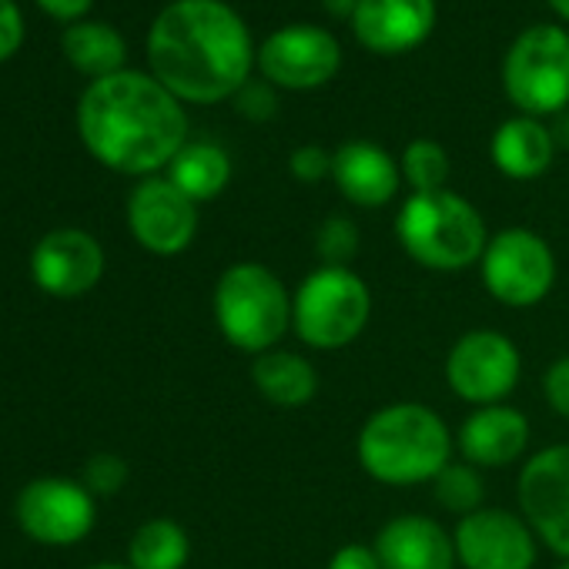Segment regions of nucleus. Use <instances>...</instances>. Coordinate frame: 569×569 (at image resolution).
<instances>
[{"label":"nucleus","mask_w":569,"mask_h":569,"mask_svg":"<svg viewBox=\"0 0 569 569\" xmlns=\"http://www.w3.org/2000/svg\"><path fill=\"white\" fill-rule=\"evenodd\" d=\"M432 492H436V502L449 512H456L459 519L482 509V476L476 466L469 462H449L436 479H432Z\"/></svg>","instance_id":"a878e982"},{"label":"nucleus","mask_w":569,"mask_h":569,"mask_svg":"<svg viewBox=\"0 0 569 569\" xmlns=\"http://www.w3.org/2000/svg\"><path fill=\"white\" fill-rule=\"evenodd\" d=\"M369 319L372 292L352 268L319 264L292 296V329L309 349H346L362 336Z\"/></svg>","instance_id":"423d86ee"},{"label":"nucleus","mask_w":569,"mask_h":569,"mask_svg":"<svg viewBox=\"0 0 569 569\" xmlns=\"http://www.w3.org/2000/svg\"><path fill=\"white\" fill-rule=\"evenodd\" d=\"M316 254L329 268H349V261L359 254V228L346 214H332L316 231Z\"/></svg>","instance_id":"bb28decb"},{"label":"nucleus","mask_w":569,"mask_h":569,"mask_svg":"<svg viewBox=\"0 0 569 569\" xmlns=\"http://www.w3.org/2000/svg\"><path fill=\"white\" fill-rule=\"evenodd\" d=\"M61 51L91 81H101V78L124 71V61H128L124 38L111 24H101V21L71 24L61 38Z\"/></svg>","instance_id":"4be33fe9"},{"label":"nucleus","mask_w":569,"mask_h":569,"mask_svg":"<svg viewBox=\"0 0 569 569\" xmlns=\"http://www.w3.org/2000/svg\"><path fill=\"white\" fill-rule=\"evenodd\" d=\"M382 569H452L456 539L429 516H396L376 536Z\"/></svg>","instance_id":"f3484780"},{"label":"nucleus","mask_w":569,"mask_h":569,"mask_svg":"<svg viewBox=\"0 0 569 569\" xmlns=\"http://www.w3.org/2000/svg\"><path fill=\"white\" fill-rule=\"evenodd\" d=\"M24 44V14L18 0H0V61L18 54Z\"/></svg>","instance_id":"7c9ffc66"},{"label":"nucleus","mask_w":569,"mask_h":569,"mask_svg":"<svg viewBox=\"0 0 569 569\" xmlns=\"http://www.w3.org/2000/svg\"><path fill=\"white\" fill-rule=\"evenodd\" d=\"M289 171L302 184H319L322 178H332V154L319 144H302L289 158Z\"/></svg>","instance_id":"c85d7f7f"},{"label":"nucleus","mask_w":569,"mask_h":569,"mask_svg":"<svg viewBox=\"0 0 569 569\" xmlns=\"http://www.w3.org/2000/svg\"><path fill=\"white\" fill-rule=\"evenodd\" d=\"M402 251L429 271H459L482 258L489 238L472 201L456 191L409 194L396 214Z\"/></svg>","instance_id":"20e7f679"},{"label":"nucleus","mask_w":569,"mask_h":569,"mask_svg":"<svg viewBox=\"0 0 569 569\" xmlns=\"http://www.w3.org/2000/svg\"><path fill=\"white\" fill-rule=\"evenodd\" d=\"M191 552L188 532L171 519H151L144 522L128 546L131 569H184Z\"/></svg>","instance_id":"b1692460"},{"label":"nucleus","mask_w":569,"mask_h":569,"mask_svg":"<svg viewBox=\"0 0 569 569\" xmlns=\"http://www.w3.org/2000/svg\"><path fill=\"white\" fill-rule=\"evenodd\" d=\"M21 529L48 546H71L94 526V496L71 479H34L18 496Z\"/></svg>","instance_id":"4468645a"},{"label":"nucleus","mask_w":569,"mask_h":569,"mask_svg":"<svg viewBox=\"0 0 569 569\" xmlns=\"http://www.w3.org/2000/svg\"><path fill=\"white\" fill-rule=\"evenodd\" d=\"M542 392H546V402L556 416H566L569 419V356L556 359L542 379Z\"/></svg>","instance_id":"2f4dec72"},{"label":"nucleus","mask_w":569,"mask_h":569,"mask_svg":"<svg viewBox=\"0 0 569 569\" xmlns=\"http://www.w3.org/2000/svg\"><path fill=\"white\" fill-rule=\"evenodd\" d=\"M519 349L509 336L492 329L466 332L446 356L449 389L472 406H499L519 386Z\"/></svg>","instance_id":"9d476101"},{"label":"nucleus","mask_w":569,"mask_h":569,"mask_svg":"<svg viewBox=\"0 0 569 569\" xmlns=\"http://www.w3.org/2000/svg\"><path fill=\"white\" fill-rule=\"evenodd\" d=\"M251 382L261 392V399L278 406V409H302L319 396L316 366L306 356L284 352V349H271V352L254 356Z\"/></svg>","instance_id":"412c9836"},{"label":"nucleus","mask_w":569,"mask_h":569,"mask_svg":"<svg viewBox=\"0 0 569 569\" xmlns=\"http://www.w3.org/2000/svg\"><path fill=\"white\" fill-rule=\"evenodd\" d=\"M546 4H549V8L566 21V24H569V0H546Z\"/></svg>","instance_id":"e433bc0d"},{"label":"nucleus","mask_w":569,"mask_h":569,"mask_svg":"<svg viewBox=\"0 0 569 569\" xmlns=\"http://www.w3.org/2000/svg\"><path fill=\"white\" fill-rule=\"evenodd\" d=\"M326 569H382L376 546H362V542H349L342 549H336V556L329 559Z\"/></svg>","instance_id":"473e14b6"},{"label":"nucleus","mask_w":569,"mask_h":569,"mask_svg":"<svg viewBox=\"0 0 569 569\" xmlns=\"http://www.w3.org/2000/svg\"><path fill=\"white\" fill-rule=\"evenodd\" d=\"M529 446V419L512 406H482L459 429V452L476 469H502Z\"/></svg>","instance_id":"6ab92c4d"},{"label":"nucleus","mask_w":569,"mask_h":569,"mask_svg":"<svg viewBox=\"0 0 569 569\" xmlns=\"http://www.w3.org/2000/svg\"><path fill=\"white\" fill-rule=\"evenodd\" d=\"M38 8L48 11V14L58 18V21L78 24V18H84V14L94 8V0H38Z\"/></svg>","instance_id":"72a5a7b5"},{"label":"nucleus","mask_w":569,"mask_h":569,"mask_svg":"<svg viewBox=\"0 0 569 569\" xmlns=\"http://www.w3.org/2000/svg\"><path fill=\"white\" fill-rule=\"evenodd\" d=\"M168 181L194 204L211 201L231 181V158L211 141H188L168 164Z\"/></svg>","instance_id":"5701e85b"},{"label":"nucleus","mask_w":569,"mask_h":569,"mask_svg":"<svg viewBox=\"0 0 569 569\" xmlns=\"http://www.w3.org/2000/svg\"><path fill=\"white\" fill-rule=\"evenodd\" d=\"M214 322L238 352H271L292 329V296L261 261H234L214 284Z\"/></svg>","instance_id":"39448f33"},{"label":"nucleus","mask_w":569,"mask_h":569,"mask_svg":"<svg viewBox=\"0 0 569 569\" xmlns=\"http://www.w3.org/2000/svg\"><path fill=\"white\" fill-rule=\"evenodd\" d=\"M486 292L509 309L539 306L556 284V258L546 238L529 228H506L489 238L479 258Z\"/></svg>","instance_id":"6e6552de"},{"label":"nucleus","mask_w":569,"mask_h":569,"mask_svg":"<svg viewBox=\"0 0 569 569\" xmlns=\"http://www.w3.org/2000/svg\"><path fill=\"white\" fill-rule=\"evenodd\" d=\"M254 64L271 88L316 91L339 74L342 48L326 28L289 24V28H278L258 44Z\"/></svg>","instance_id":"1a4fd4ad"},{"label":"nucleus","mask_w":569,"mask_h":569,"mask_svg":"<svg viewBox=\"0 0 569 569\" xmlns=\"http://www.w3.org/2000/svg\"><path fill=\"white\" fill-rule=\"evenodd\" d=\"M78 131L111 171L154 174L188 144V114L158 78L118 71L88 84L78 104Z\"/></svg>","instance_id":"f03ea898"},{"label":"nucleus","mask_w":569,"mask_h":569,"mask_svg":"<svg viewBox=\"0 0 569 569\" xmlns=\"http://www.w3.org/2000/svg\"><path fill=\"white\" fill-rule=\"evenodd\" d=\"M502 91L529 118L569 111V31L559 24L526 28L502 58Z\"/></svg>","instance_id":"0eeeda50"},{"label":"nucleus","mask_w":569,"mask_h":569,"mask_svg":"<svg viewBox=\"0 0 569 569\" xmlns=\"http://www.w3.org/2000/svg\"><path fill=\"white\" fill-rule=\"evenodd\" d=\"M559 569H569V559H566V562H562V566H559Z\"/></svg>","instance_id":"58836bf2"},{"label":"nucleus","mask_w":569,"mask_h":569,"mask_svg":"<svg viewBox=\"0 0 569 569\" xmlns=\"http://www.w3.org/2000/svg\"><path fill=\"white\" fill-rule=\"evenodd\" d=\"M128 224L151 254H181L198 231V204L168 178H144L128 198Z\"/></svg>","instance_id":"ddd939ff"},{"label":"nucleus","mask_w":569,"mask_h":569,"mask_svg":"<svg viewBox=\"0 0 569 569\" xmlns=\"http://www.w3.org/2000/svg\"><path fill=\"white\" fill-rule=\"evenodd\" d=\"M332 181L346 201L359 208H382L399 194L402 168L386 148L372 141H346L332 154Z\"/></svg>","instance_id":"a211bd4d"},{"label":"nucleus","mask_w":569,"mask_h":569,"mask_svg":"<svg viewBox=\"0 0 569 569\" xmlns=\"http://www.w3.org/2000/svg\"><path fill=\"white\" fill-rule=\"evenodd\" d=\"M456 556L466 569H532L536 532L509 509H476L456 522Z\"/></svg>","instance_id":"f8f14e48"},{"label":"nucleus","mask_w":569,"mask_h":569,"mask_svg":"<svg viewBox=\"0 0 569 569\" xmlns=\"http://www.w3.org/2000/svg\"><path fill=\"white\" fill-rule=\"evenodd\" d=\"M489 154H492V164L506 178L532 181L549 171V164L556 158V141L549 134V124H542L539 118L519 114L496 128Z\"/></svg>","instance_id":"aec40b11"},{"label":"nucleus","mask_w":569,"mask_h":569,"mask_svg":"<svg viewBox=\"0 0 569 569\" xmlns=\"http://www.w3.org/2000/svg\"><path fill=\"white\" fill-rule=\"evenodd\" d=\"M231 101H234L238 114H241V118H248V121H254V124H261V121L274 118V111H278V98H274V91H271V84H268V81H264V84L248 81V84H244Z\"/></svg>","instance_id":"c756f323"},{"label":"nucleus","mask_w":569,"mask_h":569,"mask_svg":"<svg viewBox=\"0 0 569 569\" xmlns=\"http://www.w3.org/2000/svg\"><path fill=\"white\" fill-rule=\"evenodd\" d=\"M549 134H552V141H556V151H569V111H562V114L552 118Z\"/></svg>","instance_id":"f704fd0d"},{"label":"nucleus","mask_w":569,"mask_h":569,"mask_svg":"<svg viewBox=\"0 0 569 569\" xmlns=\"http://www.w3.org/2000/svg\"><path fill=\"white\" fill-rule=\"evenodd\" d=\"M124 482H128V466H124L121 456L101 452L84 469V486H88L91 496H114Z\"/></svg>","instance_id":"cd10ccee"},{"label":"nucleus","mask_w":569,"mask_h":569,"mask_svg":"<svg viewBox=\"0 0 569 569\" xmlns=\"http://www.w3.org/2000/svg\"><path fill=\"white\" fill-rule=\"evenodd\" d=\"M362 0H322V8L332 14V18H342V21H352V14L359 11Z\"/></svg>","instance_id":"c9c22d12"},{"label":"nucleus","mask_w":569,"mask_h":569,"mask_svg":"<svg viewBox=\"0 0 569 569\" xmlns=\"http://www.w3.org/2000/svg\"><path fill=\"white\" fill-rule=\"evenodd\" d=\"M258 51L251 31L224 0H171L148 31V64L181 104L234 98Z\"/></svg>","instance_id":"f257e3e1"},{"label":"nucleus","mask_w":569,"mask_h":569,"mask_svg":"<svg viewBox=\"0 0 569 569\" xmlns=\"http://www.w3.org/2000/svg\"><path fill=\"white\" fill-rule=\"evenodd\" d=\"M436 31V0H362L352 14L356 41L372 54H409Z\"/></svg>","instance_id":"dca6fc26"},{"label":"nucleus","mask_w":569,"mask_h":569,"mask_svg":"<svg viewBox=\"0 0 569 569\" xmlns=\"http://www.w3.org/2000/svg\"><path fill=\"white\" fill-rule=\"evenodd\" d=\"M31 274L38 289L54 299H78L91 292L104 274L101 244L78 228H58L44 234L31 254Z\"/></svg>","instance_id":"2eb2a0df"},{"label":"nucleus","mask_w":569,"mask_h":569,"mask_svg":"<svg viewBox=\"0 0 569 569\" xmlns=\"http://www.w3.org/2000/svg\"><path fill=\"white\" fill-rule=\"evenodd\" d=\"M519 506L529 529L569 559V446H549L522 466Z\"/></svg>","instance_id":"9b49d317"},{"label":"nucleus","mask_w":569,"mask_h":569,"mask_svg":"<svg viewBox=\"0 0 569 569\" xmlns=\"http://www.w3.org/2000/svg\"><path fill=\"white\" fill-rule=\"evenodd\" d=\"M362 469L386 486L432 482L452 459L449 426L422 402H392L359 432Z\"/></svg>","instance_id":"7ed1b4c3"},{"label":"nucleus","mask_w":569,"mask_h":569,"mask_svg":"<svg viewBox=\"0 0 569 569\" xmlns=\"http://www.w3.org/2000/svg\"><path fill=\"white\" fill-rule=\"evenodd\" d=\"M94 569H124V566H114V562H104V566H94Z\"/></svg>","instance_id":"4c0bfd02"},{"label":"nucleus","mask_w":569,"mask_h":569,"mask_svg":"<svg viewBox=\"0 0 569 569\" xmlns=\"http://www.w3.org/2000/svg\"><path fill=\"white\" fill-rule=\"evenodd\" d=\"M402 178L409 181L412 194H429V191H446L452 161L446 154V148L432 138H416L406 144L402 151Z\"/></svg>","instance_id":"393cba45"}]
</instances>
